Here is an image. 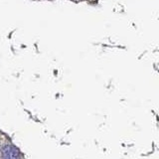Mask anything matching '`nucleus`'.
I'll return each mask as SVG.
<instances>
[{
	"mask_svg": "<svg viewBox=\"0 0 159 159\" xmlns=\"http://www.w3.org/2000/svg\"><path fill=\"white\" fill-rule=\"evenodd\" d=\"M2 156L4 158H17L19 156V151L12 145H6L2 149Z\"/></svg>",
	"mask_w": 159,
	"mask_h": 159,
	"instance_id": "nucleus-1",
	"label": "nucleus"
}]
</instances>
